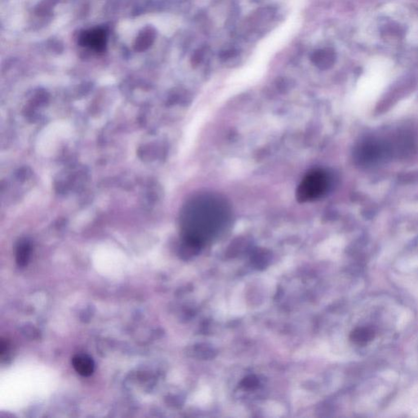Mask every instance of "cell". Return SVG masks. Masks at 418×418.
Instances as JSON below:
<instances>
[{
  "instance_id": "7",
  "label": "cell",
  "mask_w": 418,
  "mask_h": 418,
  "mask_svg": "<svg viewBox=\"0 0 418 418\" xmlns=\"http://www.w3.org/2000/svg\"><path fill=\"white\" fill-rule=\"evenodd\" d=\"M28 248L24 246L23 248H21L19 251L17 253V262L19 265H25L27 262V257H28Z\"/></svg>"
},
{
  "instance_id": "8",
  "label": "cell",
  "mask_w": 418,
  "mask_h": 418,
  "mask_svg": "<svg viewBox=\"0 0 418 418\" xmlns=\"http://www.w3.org/2000/svg\"><path fill=\"white\" fill-rule=\"evenodd\" d=\"M235 55H236V53L234 50H229L225 51L221 56H222V58H233Z\"/></svg>"
},
{
  "instance_id": "6",
  "label": "cell",
  "mask_w": 418,
  "mask_h": 418,
  "mask_svg": "<svg viewBox=\"0 0 418 418\" xmlns=\"http://www.w3.org/2000/svg\"><path fill=\"white\" fill-rule=\"evenodd\" d=\"M375 332L371 327H360L352 332V338L358 344H366L374 338Z\"/></svg>"
},
{
  "instance_id": "4",
  "label": "cell",
  "mask_w": 418,
  "mask_h": 418,
  "mask_svg": "<svg viewBox=\"0 0 418 418\" xmlns=\"http://www.w3.org/2000/svg\"><path fill=\"white\" fill-rule=\"evenodd\" d=\"M311 60L316 66L321 69H329L334 64L336 53L332 48H323L315 52L311 56Z\"/></svg>"
},
{
  "instance_id": "1",
  "label": "cell",
  "mask_w": 418,
  "mask_h": 418,
  "mask_svg": "<svg viewBox=\"0 0 418 418\" xmlns=\"http://www.w3.org/2000/svg\"><path fill=\"white\" fill-rule=\"evenodd\" d=\"M229 216L226 202L219 196L207 193L192 198L185 206L182 226L191 241H199L225 225Z\"/></svg>"
},
{
  "instance_id": "5",
  "label": "cell",
  "mask_w": 418,
  "mask_h": 418,
  "mask_svg": "<svg viewBox=\"0 0 418 418\" xmlns=\"http://www.w3.org/2000/svg\"><path fill=\"white\" fill-rule=\"evenodd\" d=\"M72 364L77 373L80 375L88 377L94 373V361L87 354H79L74 356L72 359Z\"/></svg>"
},
{
  "instance_id": "3",
  "label": "cell",
  "mask_w": 418,
  "mask_h": 418,
  "mask_svg": "<svg viewBox=\"0 0 418 418\" xmlns=\"http://www.w3.org/2000/svg\"><path fill=\"white\" fill-rule=\"evenodd\" d=\"M79 43L94 49L96 53H102L106 46V34L101 29L91 30L82 33Z\"/></svg>"
},
{
  "instance_id": "2",
  "label": "cell",
  "mask_w": 418,
  "mask_h": 418,
  "mask_svg": "<svg viewBox=\"0 0 418 418\" xmlns=\"http://www.w3.org/2000/svg\"><path fill=\"white\" fill-rule=\"evenodd\" d=\"M329 185L327 172L322 169L311 170L299 184L296 198L302 203L316 200L327 193Z\"/></svg>"
}]
</instances>
